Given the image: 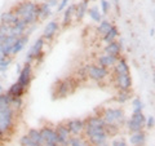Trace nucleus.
Here are the masks:
<instances>
[{
    "mask_svg": "<svg viewBox=\"0 0 155 146\" xmlns=\"http://www.w3.org/2000/svg\"><path fill=\"white\" fill-rule=\"evenodd\" d=\"M13 13L18 18L25 21L27 26H34L39 22L38 18V2L34 0H22L12 8Z\"/></svg>",
    "mask_w": 155,
    "mask_h": 146,
    "instance_id": "obj_1",
    "label": "nucleus"
},
{
    "mask_svg": "<svg viewBox=\"0 0 155 146\" xmlns=\"http://www.w3.org/2000/svg\"><path fill=\"white\" fill-rule=\"evenodd\" d=\"M78 81L74 76H69L65 79H60L54 83L52 89V97L53 100H61V98H66L67 96L72 95L78 88Z\"/></svg>",
    "mask_w": 155,
    "mask_h": 146,
    "instance_id": "obj_2",
    "label": "nucleus"
},
{
    "mask_svg": "<svg viewBox=\"0 0 155 146\" xmlns=\"http://www.w3.org/2000/svg\"><path fill=\"white\" fill-rule=\"evenodd\" d=\"M17 123V113L11 106L9 108H2L0 109V131L7 137H11L14 132Z\"/></svg>",
    "mask_w": 155,
    "mask_h": 146,
    "instance_id": "obj_3",
    "label": "nucleus"
},
{
    "mask_svg": "<svg viewBox=\"0 0 155 146\" xmlns=\"http://www.w3.org/2000/svg\"><path fill=\"white\" fill-rule=\"evenodd\" d=\"M97 115H100L106 124H115L119 128H122L127 120V116L122 108H105Z\"/></svg>",
    "mask_w": 155,
    "mask_h": 146,
    "instance_id": "obj_4",
    "label": "nucleus"
},
{
    "mask_svg": "<svg viewBox=\"0 0 155 146\" xmlns=\"http://www.w3.org/2000/svg\"><path fill=\"white\" fill-rule=\"evenodd\" d=\"M105 121L101 118L100 115H91L88 118L84 119V131H83V136L84 138H89L91 136H93L98 132H102L105 131Z\"/></svg>",
    "mask_w": 155,
    "mask_h": 146,
    "instance_id": "obj_5",
    "label": "nucleus"
},
{
    "mask_svg": "<svg viewBox=\"0 0 155 146\" xmlns=\"http://www.w3.org/2000/svg\"><path fill=\"white\" fill-rule=\"evenodd\" d=\"M85 69H87L88 78L91 80L96 81V83H104L111 75L110 69H106V67H102V66H100L97 64L85 65Z\"/></svg>",
    "mask_w": 155,
    "mask_h": 146,
    "instance_id": "obj_6",
    "label": "nucleus"
},
{
    "mask_svg": "<svg viewBox=\"0 0 155 146\" xmlns=\"http://www.w3.org/2000/svg\"><path fill=\"white\" fill-rule=\"evenodd\" d=\"M145 121H146V116L142 111H138V113H132L130 118L125 120L124 125L127 127V131L129 133H133L145 129Z\"/></svg>",
    "mask_w": 155,
    "mask_h": 146,
    "instance_id": "obj_7",
    "label": "nucleus"
},
{
    "mask_svg": "<svg viewBox=\"0 0 155 146\" xmlns=\"http://www.w3.org/2000/svg\"><path fill=\"white\" fill-rule=\"evenodd\" d=\"M31 81H32V64H30V62H25V65L21 67V71L18 72L17 83L19 85H22L23 88L28 89Z\"/></svg>",
    "mask_w": 155,
    "mask_h": 146,
    "instance_id": "obj_8",
    "label": "nucleus"
},
{
    "mask_svg": "<svg viewBox=\"0 0 155 146\" xmlns=\"http://www.w3.org/2000/svg\"><path fill=\"white\" fill-rule=\"evenodd\" d=\"M113 84L116 88V91H127V89H132L133 80L130 74L113 75Z\"/></svg>",
    "mask_w": 155,
    "mask_h": 146,
    "instance_id": "obj_9",
    "label": "nucleus"
},
{
    "mask_svg": "<svg viewBox=\"0 0 155 146\" xmlns=\"http://www.w3.org/2000/svg\"><path fill=\"white\" fill-rule=\"evenodd\" d=\"M44 45H45V40L43 38H39L36 39V41L32 44V47L28 49V52L26 53V62H30V64H34V61H35V58L43 53L44 51Z\"/></svg>",
    "mask_w": 155,
    "mask_h": 146,
    "instance_id": "obj_10",
    "label": "nucleus"
},
{
    "mask_svg": "<svg viewBox=\"0 0 155 146\" xmlns=\"http://www.w3.org/2000/svg\"><path fill=\"white\" fill-rule=\"evenodd\" d=\"M54 131L57 134V144L58 146H69V138H70V132L65 123H58L54 125Z\"/></svg>",
    "mask_w": 155,
    "mask_h": 146,
    "instance_id": "obj_11",
    "label": "nucleus"
},
{
    "mask_svg": "<svg viewBox=\"0 0 155 146\" xmlns=\"http://www.w3.org/2000/svg\"><path fill=\"white\" fill-rule=\"evenodd\" d=\"M61 30V26H60V22L57 21V19H52L45 25L44 27V31H43V39H44L45 41H52L54 36L57 35L58 32Z\"/></svg>",
    "mask_w": 155,
    "mask_h": 146,
    "instance_id": "obj_12",
    "label": "nucleus"
},
{
    "mask_svg": "<svg viewBox=\"0 0 155 146\" xmlns=\"http://www.w3.org/2000/svg\"><path fill=\"white\" fill-rule=\"evenodd\" d=\"M65 125L69 129V132L71 136H78V134H83L84 131V119H79V118H74V119H69L64 121Z\"/></svg>",
    "mask_w": 155,
    "mask_h": 146,
    "instance_id": "obj_13",
    "label": "nucleus"
},
{
    "mask_svg": "<svg viewBox=\"0 0 155 146\" xmlns=\"http://www.w3.org/2000/svg\"><path fill=\"white\" fill-rule=\"evenodd\" d=\"M124 49V45H123V40H114L109 43V44H105L104 47V53L105 55H110V56H114V57H120L123 53Z\"/></svg>",
    "mask_w": 155,
    "mask_h": 146,
    "instance_id": "obj_14",
    "label": "nucleus"
},
{
    "mask_svg": "<svg viewBox=\"0 0 155 146\" xmlns=\"http://www.w3.org/2000/svg\"><path fill=\"white\" fill-rule=\"evenodd\" d=\"M111 71V75H124V74H130V69H129V65L127 60L120 56L118 58V61H116V64L110 69Z\"/></svg>",
    "mask_w": 155,
    "mask_h": 146,
    "instance_id": "obj_15",
    "label": "nucleus"
},
{
    "mask_svg": "<svg viewBox=\"0 0 155 146\" xmlns=\"http://www.w3.org/2000/svg\"><path fill=\"white\" fill-rule=\"evenodd\" d=\"M39 131H40V134H41V138H43V144L44 142L57 144V134H56V131H54V125L45 124Z\"/></svg>",
    "mask_w": 155,
    "mask_h": 146,
    "instance_id": "obj_16",
    "label": "nucleus"
},
{
    "mask_svg": "<svg viewBox=\"0 0 155 146\" xmlns=\"http://www.w3.org/2000/svg\"><path fill=\"white\" fill-rule=\"evenodd\" d=\"M89 0H80L79 3L75 4V12H74V21L81 22L83 18L87 16V11L89 8Z\"/></svg>",
    "mask_w": 155,
    "mask_h": 146,
    "instance_id": "obj_17",
    "label": "nucleus"
},
{
    "mask_svg": "<svg viewBox=\"0 0 155 146\" xmlns=\"http://www.w3.org/2000/svg\"><path fill=\"white\" fill-rule=\"evenodd\" d=\"M74 12H75V4H70L64 9V16H62V21L60 23L61 27H70L71 23L74 22Z\"/></svg>",
    "mask_w": 155,
    "mask_h": 146,
    "instance_id": "obj_18",
    "label": "nucleus"
},
{
    "mask_svg": "<svg viewBox=\"0 0 155 146\" xmlns=\"http://www.w3.org/2000/svg\"><path fill=\"white\" fill-rule=\"evenodd\" d=\"M147 141V134L145 131H138L133 132L129 136V144L130 146H145Z\"/></svg>",
    "mask_w": 155,
    "mask_h": 146,
    "instance_id": "obj_19",
    "label": "nucleus"
},
{
    "mask_svg": "<svg viewBox=\"0 0 155 146\" xmlns=\"http://www.w3.org/2000/svg\"><path fill=\"white\" fill-rule=\"evenodd\" d=\"M119 57H114V56H110V55H105V53H102V55L97 56L96 58V64L102 66V67H106V69H111L115 64L116 61H118Z\"/></svg>",
    "mask_w": 155,
    "mask_h": 146,
    "instance_id": "obj_20",
    "label": "nucleus"
},
{
    "mask_svg": "<svg viewBox=\"0 0 155 146\" xmlns=\"http://www.w3.org/2000/svg\"><path fill=\"white\" fill-rule=\"evenodd\" d=\"M27 41H28V35H22V36L17 38V39H16V41H14V43H13V45H12L11 57L17 56L19 52H22V51H23V48L26 47Z\"/></svg>",
    "mask_w": 155,
    "mask_h": 146,
    "instance_id": "obj_21",
    "label": "nucleus"
},
{
    "mask_svg": "<svg viewBox=\"0 0 155 146\" xmlns=\"http://www.w3.org/2000/svg\"><path fill=\"white\" fill-rule=\"evenodd\" d=\"M27 25L25 23V21L21 18H18V21L11 26V34L9 35H13L16 38H19L22 35H26V30H27Z\"/></svg>",
    "mask_w": 155,
    "mask_h": 146,
    "instance_id": "obj_22",
    "label": "nucleus"
},
{
    "mask_svg": "<svg viewBox=\"0 0 155 146\" xmlns=\"http://www.w3.org/2000/svg\"><path fill=\"white\" fill-rule=\"evenodd\" d=\"M53 13V9L49 8L44 2L38 3V18L39 21H45L48 19Z\"/></svg>",
    "mask_w": 155,
    "mask_h": 146,
    "instance_id": "obj_23",
    "label": "nucleus"
},
{
    "mask_svg": "<svg viewBox=\"0 0 155 146\" xmlns=\"http://www.w3.org/2000/svg\"><path fill=\"white\" fill-rule=\"evenodd\" d=\"M17 21H18V17L13 13L12 9H9V11H5V12H3L2 14H0V23H5V25L12 26V25H14V23H16Z\"/></svg>",
    "mask_w": 155,
    "mask_h": 146,
    "instance_id": "obj_24",
    "label": "nucleus"
},
{
    "mask_svg": "<svg viewBox=\"0 0 155 146\" xmlns=\"http://www.w3.org/2000/svg\"><path fill=\"white\" fill-rule=\"evenodd\" d=\"M26 92H27V89L23 88L22 85H19L17 81L13 83V84L7 89V93L11 97H23L26 95Z\"/></svg>",
    "mask_w": 155,
    "mask_h": 146,
    "instance_id": "obj_25",
    "label": "nucleus"
},
{
    "mask_svg": "<svg viewBox=\"0 0 155 146\" xmlns=\"http://www.w3.org/2000/svg\"><path fill=\"white\" fill-rule=\"evenodd\" d=\"M118 36H119V28L116 27L115 25H113L110 27V30L106 32L104 36H101V38H102V43H104V44H109V43L116 40Z\"/></svg>",
    "mask_w": 155,
    "mask_h": 146,
    "instance_id": "obj_26",
    "label": "nucleus"
},
{
    "mask_svg": "<svg viewBox=\"0 0 155 146\" xmlns=\"http://www.w3.org/2000/svg\"><path fill=\"white\" fill-rule=\"evenodd\" d=\"M87 14H88L89 18H91L93 22H96V23H100V22L104 19L102 13H101V11L98 9V7H96V5H94V7H89L88 11H87Z\"/></svg>",
    "mask_w": 155,
    "mask_h": 146,
    "instance_id": "obj_27",
    "label": "nucleus"
},
{
    "mask_svg": "<svg viewBox=\"0 0 155 146\" xmlns=\"http://www.w3.org/2000/svg\"><path fill=\"white\" fill-rule=\"evenodd\" d=\"M132 97V89H127V91H116L115 93V101L118 104H125L129 98Z\"/></svg>",
    "mask_w": 155,
    "mask_h": 146,
    "instance_id": "obj_28",
    "label": "nucleus"
},
{
    "mask_svg": "<svg viewBox=\"0 0 155 146\" xmlns=\"http://www.w3.org/2000/svg\"><path fill=\"white\" fill-rule=\"evenodd\" d=\"M111 26H113V22H111V21H109V19H102V21L98 23V26H97L96 31H97V34H98V35L104 36L105 34L110 30Z\"/></svg>",
    "mask_w": 155,
    "mask_h": 146,
    "instance_id": "obj_29",
    "label": "nucleus"
},
{
    "mask_svg": "<svg viewBox=\"0 0 155 146\" xmlns=\"http://www.w3.org/2000/svg\"><path fill=\"white\" fill-rule=\"evenodd\" d=\"M28 137H30L34 142L36 145H43V138H41V134H40V131L36 129V128H30L26 133Z\"/></svg>",
    "mask_w": 155,
    "mask_h": 146,
    "instance_id": "obj_30",
    "label": "nucleus"
},
{
    "mask_svg": "<svg viewBox=\"0 0 155 146\" xmlns=\"http://www.w3.org/2000/svg\"><path fill=\"white\" fill-rule=\"evenodd\" d=\"M11 108L18 114L23 109V97H12L11 100Z\"/></svg>",
    "mask_w": 155,
    "mask_h": 146,
    "instance_id": "obj_31",
    "label": "nucleus"
},
{
    "mask_svg": "<svg viewBox=\"0 0 155 146\" xmlns=\"http://www.w3.org/2000/svg\"><path fill=\"white\" fill-rule=\"evenodd\" d=\"M11 100H12V97L7 93V91L0 92V109L9 108V106H11Z\"/></svg>",
    "mask_w": 155,
    "mask_h": 146,
    "instance_id": "obj_32",
    "label": "nucleus"
},
{
    "mask_svg": "<svg viewBox=\"0 0 155 146\" xmlns=\"http://www.w3.org/2000/svg\"><path fill=\"white\" fill-rule=\"evenodd\" d=\"M12 62H13V57H3L0 60V74L7 71L9 69V66L12 65Z\"/></svg>",
    "mask_w": 155,
    "mask_h": 146,
    "instance_id": "obj_33",
    "label": "nucleus"
},
{
    "mask_svg": "<svg viewBox=\"0 0 155 146\" xmlns=\"http://www.w3.org/2000/svg\"><path fill=\"white\" fill-rule=\"evenodd\" d=\"M85 141L83 134H78V136H70L69 138V146H81Z\"/></svg>",
    "mask_w": 155,
    "mask_h": 146,
    "instance_id": "obj_34",
    "label": "nucleus"
},
{
    "mask_svg": "<svg viewBox=\"0 0 155 146\" xmlns=\"http://www.w3.org/2000/svg\"><path fill=\"white\" fill-rule=\"evenodd\" d=\"M75 79L78 81H83L85 79H88V74H87V69H85V66L83 67H80V69H78V71L75 72Z\"/></svg>",
    "mask_w": 155,
    "mask_h": 146,
    "instance_id": "obj_35",
    "label": "nucleus"
},
{
    "mask_svg": "<svg viewBox=\"0 0 155 146\" xmlns=\"http://www.w3.org/2000/svg\"><path fill=\"white\" fill-rule=\"evenodd\" d=\"M110 9H111L110 0H101L100 2V11H101V13H102V16L104 14H107L110 12Z\"/></svg>",
    "mask_w": 155,
    "mask_h": 146,
    "instance_id": "obj_36",
    "label": "nucleus"
},
{
    "mask_svg": "<svg viewBox=\"0 0 155 146\" xmlns=\"http://www.w3.org/2000/svg\"><path fill=\"white\" fill-rule=\"evenodd\" d=\"M132 110L133 113H138V111H143V104L140 98H134L132 101Z\"/></svg>",
    "mask_w": 155,
    "mask_h": 146,
    "instance_id": "obj_37",
    "label": "nucleus"
},
{
    "mask_svg": "<svg viewBox=\"0 0 155 146\" xmlns=\"http://www.w3.org/2000/svg\"><path fill=\"white\" fill-rule=\"evenodd\" d=\"M19 145L21 146H35L36 144L34 142V141L28 137L27 134H23L21 138H19Z\"/></svg>",
    "mask_w": 155,
    "mask_h": 146,
    "instance_id": "obj_38",
    "label": "nucleus"
},
{
    "mask_svg": "<svg viewBox=\"0 0 155 146\" xmlns=\"http://www.w3.org/2000/svg\"><path fill=\"white\" fill-rule=\"evenodd\" d=\"M9 34H11V26L5 25V23H0V35L7 36Z\"/></svg>",
    "mask_w": 155,
    "mask_h": 146,
    "instance_id": "obj_39",
    "label": "nucleus"
},
{
    "mask_svg": "<svg viewBox=\"0 0 155 146\" xmlns=\"http://www.w3.org/2000/svg\"><path fill=\"white\" fill-rule=\"evenodd\" d=\"M154 125H155V118H154V115H150L149 118H146V121H145V128L153 129Z\"/></svg>",
    "mask_w": 155,
    "mask_h": 146,
    "instance_id": "obj_40",
    "label": "nucleus"
},
{
    "mask_svg": "<svg viewBox=\"0 0 155 146\" xmlns=\"http://www.w3.org/2000/svg\"><path fill=\"white\" fill-rule=\"evenodd\" d=\"M69 3H70V0H60V2H58V5H57V13L64 12V9L69 5Z\"/></svg>",
    "mask_w": 155,
    "mask_h": 146,
    "instance_id": "obj_41",
    "label": "nucleus"
},
{
    "mask_svg": "<svg viewBox=\"0 0 155 146\" xmlns=\"http://www.w3.org/2000/svg\"><path fill=\"white\" fill-rule=\"evenodd\" d=\"M110 146H128V144L123 138H115L110 142Z\"/></svg>",
    "mask_w": 155,
    "mask_h": 146,
    "instance_id": "obj_42",
    "label": "nucleus"
},
{
    "mask_svg": "<svg viewBox=\"0 0 155 146\" xmlns=\"http://www.w3.org/2000/svg\"><path fill=\"white\" fill-rule=\"evenodd\" d=\"M58 2H60V0H44V3H45L49 8H52V9L56 8V7L58 5Z\"/></svg>",
    "mask_w": 155,
    "mask_h": 146,
    "instance_id": "obj_43",
    "label": "nucleus"
},
{
    "mask_svg": "<svg viewBox=\"0 0 155 146\" xmlns=\"http://www.w3.org/2000/svg\"><path fill=\"white\" fill-rule=\"evenodd\" d=\"M3 141H5V136H4L3 132L0 131V142H3Z\"/></svg>",
    "mask_w": 155,
    "mask_h": 146,
    "instance_id": "obj_44",
    "label": "nucleus"
},
{
    "mask_svg": "<svg viewBox=\"0 0 155 146\" xmlns=\"http://www.w3.org/2000/svg\"><path fill=\"white\" fill-rule=\"evenodd\" d=\"M81 146H92V145H91V144L88 142V140H85L84 142H83V145H81Z\"/></svg>",
    "mask_w": 155,
    "mask_h": 146,
    "instance_id": "obj_45",
    "label": "nucleus"
},
{
    "mask_svg": "<svg viewBox=\"0 0 155 146\" xmlns=\"http://www.w3.org/2000/svg\"><path fill=\"white\" fill-rule=\"evenodd\" d=\"M114 3H115V5H116V9H118V12H119V0H114Z\"/></svg>",
    "mask_w": 155,
    "mask_h": 146,
    "instance_id": "obj_46",
    "label": "nucleus"
},
{
    "mask_svg": "<svg viewBox=\"0 0 155 146\" xmlns=\"http://www.w3.org/2000/svg\"><path fill=\"white\" fill-rule=\"evenodd\" d=\"M154 31H155L154 28H151V30H150V35H151V36H154Z\"/></svg>",
    "mask_w": 155,
    "mask_h": 146,
    "instance_id": "obj_47",
    "label": "nucleus"
},
{
    "mask_svg": "<svg viewBox=\"0 0 155 146\" xmlns=\"http://www.w3.org/2000/svg\"><path fill=\"white\" fill-rule=\"evenodd\" d=\"M3 91H4V88H3V85L0 84V92H3Z\"/></svg>",
    "mask_w": 155,
    "mask_h": 146,
    "instance_id": "obj_48",
    "label": "nucleus"
},
{
    "mask_svg": "<svg viewBox=\"0 0 155 146\" xmlns=\"http://www.w3.org/2000/svg\"><path fill=\"white\" fill-rule=\"evenodd\" d=\"M3 39H4V36H2V35H0V43L3 41Z\"/></svg>",
    "mask_w": 155,
    "mask_h": 146,
    "instance_id": "obj_49",
    "label": "nucleus"
},
{
    "mask_svg": "<svg viewBox=\"0 0 155 146\" xmlns=\"http://www.w3.org/2000/svg\"><path fill=\"white\" fill-rule=\"evenodd\" d=\"M3 57H4V56L2 55V52H0V60H2V58H3Z\"/></svg>",
    "mask_w": 155,
    "mask_h": 146,
    "instance_id": "obj_50",
    "label": "nucleus"
},
{
    "mask_svg": "<svg viewBox=\"0 0 155 146\" xmlns=\"http://www.w3.org/2000/svg\"><path fill=\"white\" fill-rule=\"evenodd\" d=\"M89 2H96V0H89Z\"/></svg>",
    "mask_w": 155,
    "mask_h": 146,
    "instance_id": "obj_51",
    "label": "nucleus"
},
{
    "mask_svg": "<svg viewBox=\"0 0 155 146\" xmlns=\"http://www.w3.org/2000/svg\"><path fill=\"white\" fill-rule=\"evenodd\" d=\"M35 146H41V145H35Z\"/></svg>",
    "mask_w": 155,
    "mask_h": 146,
    "instance_id": "obj_52",
    "label": "nucleus"
}]
</instances>
